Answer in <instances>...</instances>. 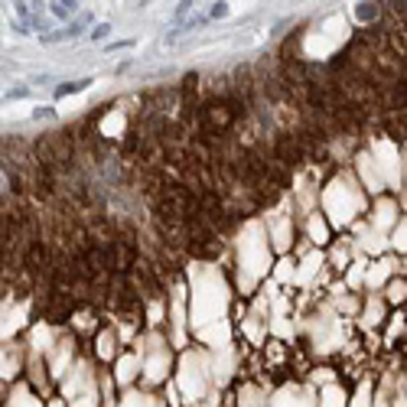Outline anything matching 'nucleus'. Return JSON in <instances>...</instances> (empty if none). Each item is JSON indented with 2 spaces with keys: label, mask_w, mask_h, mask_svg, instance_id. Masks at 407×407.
Wrapping results in <instances>:
<instances>
[{
  "label": "nucleus",
  "mask_w": 407,
  "mask_h": 407,
  "mask_svg": "<svg viewBox=\"0 0 407 407\" xmlns=\"http://www.w3.org/2000/svg\"><path fill=\"white\" fill-rule=\"evenodd\" d=\"M88 85H91V79H79V82H65V85H59V88H55V98H65V94H79V91H85Z\"/></svg>",
  "instance_id": "nucleus-1"
},
{
  "label": "nucleus",
  "mask_w": 407,
  "mask_h": 407,
  "mask_svg": "<svg viewBox=\"0 0 407 407\" xmlns=\"http://www.w3.org/2000/svg\"><path fill=\"white\" fill-rule=\"evenodd\" d=\"M49 10H52V16H59V20H69V16L79 10V3H49Z\"/></svg>",
  "instance_id": "nucleus-2"
},
{
  "label": "nucleus",
  "mask_w": 407,
  "mask_h": 407,
  "mask_svg": "<svg viewBox=\"0 0 407 407\" xmlns=\"http://www.w3.org/2000/svg\"><path fill=\"white\" fill-rule=\"evenodd\" d=\"M378 13H381V10H378V3H359V10H355V16H359V20H378Z\"/></svg>",
  "instance_id": "nucleus-3"
},
{
  "label": "nucleus",
  "mask_w": 407,
  "mask_h": 407,
  "mask_svg": "<svg viewBox=\"0 0 407 407\" xmlns=\"http://www.w3.org/2000/svg\"><path fill=\"white\" fill-rule=\"evenodd\" d=\"M108 33H111V26H108V23H98V26H94V33H91V40H104Z\"/></svg>",
  "instance_id": "nucleus-4"
},
{
  "label": "nucleus",
  "mask_w": 407,
  "mask_h": 407,
  "mask_svg": "<svg viewBox=\"0 0 407 407\" xmlns=\"http://www.w3.org/2000/svg\"><path fill=\"white\" fill-rule=\"evenodd\" d=\"M228 13V3H212V16H225Z\"/></svg>",
  "instance_id": "nucleus-5"
}]
</instances>
